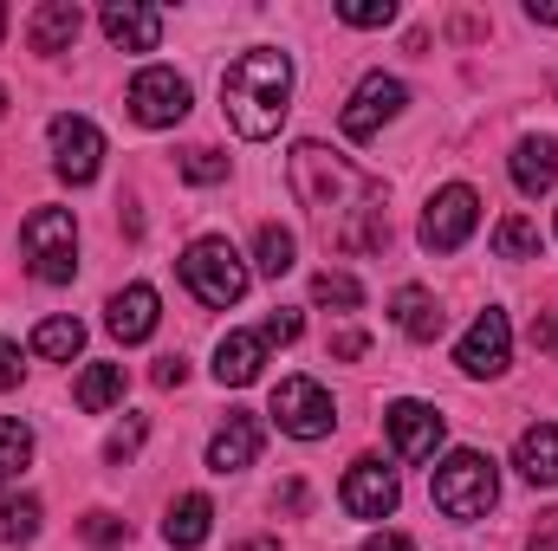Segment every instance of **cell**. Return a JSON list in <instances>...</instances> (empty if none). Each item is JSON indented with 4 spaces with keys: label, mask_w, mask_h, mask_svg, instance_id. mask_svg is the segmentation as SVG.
Here are the masks:
<instances>
[{
    "label": "cell",
    "mask_w": 558,
    "mask_h": 551,
    "mask_svg": "<svg viewBox=\"0 0 558 551\" xmlns=\"http://www.w3.org/2000/svg\"><path fill=\"white\" fill-rule=\"evenodd\" d=\"M364 551H416V539H403V532H377V539H364Z\"/></svg>",
    "instance_id": "f35d334b"
},
{
    "label": "cell",
    "mask_w": 558,
    "mask_h": 551,
    "mask_svg": "<svg viewBox=\"0 0 558 551\" xmlns=\"http://www.w3.org/2000/svg\"><path fill=\"white\" fill-rule=\"evenodd\" d=\"M292 195L299 208L325 228V241L338 254H377L390 247V215H384V182H371L357 162H344L325 143H292L286 156Z\"/></svg>",
    "instance_id": "6da1fadb"
},
{
    "label": "cell",
    "mask_w": 558,
    "mask_h": 551,
    "mask_svg": "<svg viewBox=\"0 0 558 551\" xmlns=\"http://www.w3.org/2000/svg\"><path fill=\"white\" fill-rule=\"evenodd\" d=\"M533 344H539V351H553V357H558V311H546V318L533 325Z\"/></svg>",
    "instance_id": "74e56055"
},
{
    "label": "cell",
    "mask_w": 558,
    "mask_h": 551,
    "mask_svg": "<svg viewBox=\"0 0 558 551\" xmlns=\"http://www.w3.org/2000/svg\"><path fill=\"white\" fill-rule=\"evenodd\" d=\"M182 285H189L202 305H215V311L241 305V298H247V267H241L234 241H221V234H202V241L182 254Z\"/></svg>",
    "instance_id": "5b68a950"
},
{
    "label": "cell",
    "mask_w": 558,
    "mask_h": 551,
    "mask_svg": "<svg viewBox=\"0 0 558 551\" xmlns=\"http://www.w3.org/2000/svg\"><path fill=\"white\" fill-rule=\"evenodd\" d=\"M228 175V156L221 149H208V143H195L189 156H182V182H195V188H208V182H221Z\"/></svg>",
    "instance_id": "f546056e"
},
{
    "label": "cell",
    "mask_w": 558,
    "mask_h": 551,
    "mask_svg": "<svg viewBox=\"0 0 558 551\" xmlns=\"http://www.w3.org/2000/svg\"><path fill=\"white\" fill-rule=\"evenodd\" d=\"M20 247H26L33 279L72 285V273H78V221H72V208H33L26 228H20Z\"/></svg>",
    "instance_id": "277c9868"
},
{
    "label": "cell",
    "mask_w": 558,
    "mask_h": 551,
    "mask_svg": "<svg viewBox=\"0 0 558 551\" xmlns=\"http://www.w3.org/2000/svg\"><path fill=\"white\" fill-rule=\"evenodd\" d=\"M558 182V143L553 137H526L513 149V188L520 195H546Z\"/></svg>",
    "instance_id": "7402d4cb"
},
{
    "label": "cell",
    "mask_w": 558,
    "mask_h": 551,
    "mask_svg": "<svg viewBox=\"0 0 558 551\" xmlns=\"http://www.w3.org/2000/svg\"><path fill=\"white\" fill-rule=\"evenodd\" d=\"M474 221H481V195H474L468 182H448V188H435L428 208H422V247H428V254H461L468 234H474Z\"/></svg>",
    "instance_id": "8992f818"
},
{
    "label": "cell",
    "mask_w": 558,
    "mask_h": 551,
    "mask_svg": "<svg viewBox=\"0 0 558 551\" xmlns=\"http://www.w3.org/2000/svg\"><path fill=\"white\" fill-rule=\"evenodd\" d=\"M78 26H85L78 0H46V7L33 13V26H26V39H33V52H65V46L78 39Z\"/></svg>",
    "instance_id": "44dd1931"
},
{
    "label": "cell",
    "mask_w": 558,
    "mask_h": 551,
    "mask_svg": "<svg viewBox=\"0 0 558 551\" xmlns=\"http://www.w3.org/2000/svg\"><path fill=\"white\" fill-rule=\"evenodd\" d=\"M0 33H7V7H0Z\"/></svg>",
    "instance_id": "7bdbcfd3"
},
{
    "label": "cell",
    "mask_w": 558,
    "mask_h": 551,
    "mask_svg": "<svg viewBox=\"0 0 558 551\" xmlns=\"http://www.w3.org/2000/svg\"><path fill=\"white\" fill-rule=\"evenodd\" d=\"M494 254H500V260H539V228H533L526 215H507V221L494 228Z\"/></svg>",
    "instance_id": "484cf974"
},
{
    "label": "cell",
    "mask_w": 558,
    "mask_h": 551,
    "mask_svg": "<svg viewBox=\"0 0 558 551\" xmlns=\"http://www.w3.org/2000/svg\"><path fill=\"white\" fill-rule=\"evenodd\" d=\"M124 105H131V118L143 131H169V124L189 118V78H175L169 65H143L131 78V91H124Z\"/></svg>",
    "instance_id": "ba28073f"
},
{
    "label": "cell",
    "mask_w": 558,
    "mask_h": 551,
    "mask_svg": "<svg viewBox=\"0 0 558 551\" xmlns=\"http://www.w3.org/2000/svg\"><path fill=\"white\" fill-rule=\"evenodd\" d=\"M98 26H105V39H111L118 52H156V46H162V13L143 7V0H111V7L98 13Z\"/></svg>",
    "instance_id": "5bb4252c"
},
{
    "label": "cell",
    "mask_w": 558,
    "mask_h": 551,
    "mask_svg": "<svg viewBox=\"0 0 558 551\" xmlns=\"http://www.w3.org/2000/svg\"><path fill=\"white\" fill-rule=\"evenodd\" d=\"M428 500H435V513H448L454 526H474V519L494 513V500H500V474H494V461H487L481 448H454V454L435 467Z\"/></svg>",
    "instance_id": "3957f363"
},
{
    "label": "cell",
    "mask_w": 558,
    "mask_h": 551,
    "mask_svg": "<svg viewBox=\"0 0 558 551\" xmlns=\"http://www.w3.org/2000/svg\"><path fill=\"white\" fill-rule=\"evenodd\" d=\"M241 551H279L274 539H254V546H241Z\"/></svg>",
    "instance_id": "b9f144b4"
},
{
    "label": "cell",
    "mask_w": 558,
    "mask_h": 551,
    "mask_svg": "<svg viewBox=\"0 0 558 551\" xmlns=\"http://www.w3.org/2000/svg\"><path fill=\"white\" fill-rule=\"evenodd\" d=\"M344 513L351 519H390L397 513V500H403V487H397V474L384 467V461H351V474H344Z\"/></svg>",
    "instance_id": "4fadbf2b"
},
{
    "label": "cell",
    "mask_w": 558,
    "mask_h": 551,
    "mask_svg": "<svg viewBox=\"0 0 558 551\" xmlns=\"http://www.w3.org/2000/svg\"><path fill=\"white\" fill-rule=\"evenodd\" d=\"M384 428H390V448H397V461H435V448H441V434H448L441 409H435V403H416V396L390 403Z\"/></svg>",
    "instance_id": "7c38bea8"
},
{
    "label": "cell",
    "mask_w": 558,
    "mask_h": 551,
    "mask_svg": "<svg viewBox=\"0 0 558 551\" xmlns=\"http://www.w3.org/2000/svg\"><path fill=\"white\" fill-rule=\"evenodd\" d=\"M52 169H59V182H72V188L98 182V169H105V131H98L92 118H78V111H59V118H52Z\"/></svg>",
    "instance_id": "52a82bcc"
},
{
    "label": "cell",
    "mask_w": 558,
    "mask_h": 551,
    "mask_svg": "<svg viewBox=\"0 0 558 551\" xmlns=\"http://www.w3.org/2000/svg\"><path fill=\"white\" fill-rule=\"evenodd\" d=\"M292 260H299V241H292L279 221H267V228H260V241H254V267H260L267 279H286V273H292Z\"/></svg>",
    "instance_id": "d4e9b609"
},
{
    "label": "cell",
    "mask_w": 558,
    "mask_h": 551,
    "mask_svg": "<svg viewBox=\"0 0 558 551\" xmlns=\"http://www.w3.org/2000/svg\"><path fill=\"white\" fill-rule=\"evenodd\" d=\"M221 111L247 143H267L292 111V59L279 46H254L221 72Z\"/></svg>",
    "instance_id": "7a4b0ae2"
},
{
    "label": "cell",
    "mask_w": 558,
    "mask_h": 551,
    "mask_svg": "<svg viewBox=\"0 0 558 551\" xmlns=\"http://www.w3.org/2000/svg\"><path fill=\"white\" fill-rule=\"evenodd\" d=\"M78 409L85 415H105L111 403H124V364H85V377H78Z\"/></svg>",
    "instance_id": "603a6c76"
},
{
    "label": "cell",
    "mask_w": 558,
    "mask_h": 551,
    "mask_svg": "<svg viewBox=\"0 0 558 551\" xmlns=\"http://www.w3.org/2000/svg\"><path fill=\"white\" fill-rule=\"evenodd\" d=\"M507 357H513V325H507V311L487 305V311L468 325V338L454 344V364H461V377H500Z\"/></svg>",
    "instance_id": "8fae6325"
},
{
    "label": "cell",
    "mask_w": 558,
    "mask_h": 551,
    "mask_svg": "<svg viewBox=\"0 0 558 551\" xmlns=\"http://www.w3.org/2000/svg\"><path fill=\"white\" fill-rule=\"evenodd\" d=\"M403 105H410L403 78H384V72H371V78L351 91V105H344V118H338V124H344V137H351V143H371L384 124H390V118H397V111H403Z\"/></svg>",
    "instance_id": "30bf717a"
},
{
    "label": "cell",
    "mask_w": 558,
    "mask_h": 551,
    "mask_svg": "<svg viewBox=\"0 0 558 551\" xmlns=\"http://www.w3.org/2000/svg\"><path fill=\"white\" fill-rule=\"evenodd\" d=\"M274 421L286 428V434H299V441L331 434V421H338L331 390H325V383H312V377H286V383L274 390Z\"/></svg>",
    "instance_id": "9c48e42d"
},
{
    "label": "cell",
    "mask_w": 558,
    "mask_h": 551,
    "mask_svg": "<svg viewBox=\"0 0 558 551\" xmlns=\"http://www.w3.org/2000/svg\"><path fill=\"white\" fill-rule=\"evenodd\" d=\"M0 539H7V546H33V539H39V500H33V493H20V500L0 506Z\"/></svg>",
    "instance_id": "4316f807"
},
{
    "label": "cell",
    "mask_w": 558,
    "mask_h": 551,
    "mask_svg": "<svg viewBox=\"0 0 558 551\" xmlns=\"http://www.w3.org/2000/svg\"><path fill=\"white\" fill-rule=\"evenodd\" d=\"M299 325H305L299 311H274V318L260 325V338H267V344H292V338H299Z\"/></svg>",
    "instance_id": "836d02e7"
},
{
    "label": "cell",
    "mask_w": 558,
    "mask_h": 551,
    "mask_svg": "<svg viewBox=\"0 0 558 551\" xmlns=\"http://www.w3.org/2000/svg\"><path fill=\"white\" fill-rule=\"evenodd\" d=\"M78 539H85V546H124L131 526H124L118 513H85V519H78Z\"/></svg>",
    "instance_id": "1f68e13d"
},
{
    "label": "cell",
    "mask_w": 558,
    "mask_h": 551,
    "mask_svg": "<svg viewBox=\"0 0 558 551\" xmlns=\"http://www.w3.org/2000/svg\"><path fill=\"white\" fill-rule=\"evenodd\" d=\"M513 467H520L533 487H558V428L553 421H533V428L513 441Z\"/></svg>",
    "instance_id": "ffe728a7"
},
{
    "label": "cell",
    "mask_w": 558,
    "mask_h": 551,
    "mask_svg": "<svg viewBox=\"0 0 558 551\" xmlns=\"http://www.w3.org/2000/svg\"><path fill=\"white\" fill-rule=\"evenodd\" d=\"M254 454H260V421L234 409L215 428V441H208V467L215 474H241V467H254Z\"/></svg>",
    "instance_id": "2e32d148"
},
{
    "label": "cell",
    "mask_w": 558,
    "mask_h": 551,
    "mask_svg": "<svg viewBox=\"0 0 558 551\" xmlns=\"http://www.w3.org/2000/svg\"><path fill=\"white\" fill-rule=\"evenodd\" d=\"M182 377H189V364H182V357H162V364L149 370V383H156V390H175Z\"/></svg>",
    "instance_id": "8d00e7d4"
},
{
    "label": "cell",
    "mask_w": 558,
    "mask_h": 551,
    "mask_svg": "<svg viewBox=\"0 0 558 551\" xmlns=\"http://www.w3.org/2000/svg\"><path fill=\"white\" fill-rule=\"evenodd\" d=\"M338 20L344 26H390L397 20V0H338Z\"/></svg>",
    "instance_id": "4dcf8cb0"
},
{
    "label": "cell",
    "mask_w": 558,
    "mask_h": 551,
    "mask_svg": "<svg viewBox=\"0 0 558 551\" xmlns=\"http://www.w3.org/2000/svg\"><path fill=\"white\" fill-rule=\"evenodd\" d=\"M208 532H215V500H208V493H182V500L169 506V519H162V539L175 551L208 546Z\"/></svg>",
    "instance_id": "ac0fdd59"
},
{
    "label": "cell",
    "mask_w": 558,
    "mask_h": 551,
    "mask_svg": "<svg viewBox=\"0 0 558 551\" xmlns=\"http://www.w3.org/2000/svg\"><path fill=\"white\" fill-rule=\"evenodd\" d=\"M78 351H85V325H78V318H39V325H33V357L65 364V357H78Z\"/></svg>",
    "instance_id": "cb8c5ba5"
},
{
    "label": "cell",
    "mask_w": 558,
    "mask_h": 551,
    "mask_svg": "<svg viewBox=\"0 0 558 551\" xmlns=\"http://www.w3.org/2000/svg\"><path fill=\"white\" fill-rule=\"evenodd\" d=\"M0 118H7V91H0Z\"/></svg>",
    "instance_id": "ee69618b"
},
{
    "label": "cell",
    "mask_w": 558,
    "mask_h": 551,
    "mask_svg": "<svg viewBox=\"0 0 558 551\" xmlns=\"http://www.w3.org/2000/svg\"><path fill=\"white\" fill-rule=\"evenodd\" d=\"M526 551H558V526H546V532H533V546Z\"/></svg>",
    "instance_id": "ab89813d"
},
{
    "label": "cell",
    "mask_w": 558,
    "mask_h": 551,
    "mask_svg": "<svg viewBox=\"0 0 558 551\" xmlns=\"http://www.w3.org/2000/svg\"><path fill=\"white\" fill-rule=\"evenodd\" d=\"M137 448H143V415H131V421H124V428H118V434L105 441V461H118V467H124V461H131Z\"/></svg>",
    "instance_id": "d6a6232c"
},
{
    "label": "cell",
    "mask_w": 558,
    "mask_h": 551,
    "mask_svg": "<svg viewBox=\"0 0 558 551\" xmlns=\"http://www.w3.org/2000/svg\"><path fill=\"white\" fill-rule=\"evenodd\" d=\"M260 364H267V338H260V331H228V338L215 344V377H221V390H247V383L260 377Z\"/></svg>",
    "instance_id": "9a60e30c"
},
{
    "label": "cell",
    "mask_w": 558,
    "mask_h": 551,
    "mask_svg": "<svg viewBox=\"0 0 558 551\" xmlns=\"http://www.w3.org/2000/svg\"><path fill=\"white\" fill-rule=\"evenodd\" d=\"M526 13H533V20H546V26H558V7H539V0H533Z\"/></svg>",
    "instance_id": "60d3db41"
},
{
    "label": "cell",
    "mask_w": 558,
    "mask_h": 551,
    "mask_svg": "<svg viewBox=\"0 0 558 551\" xmlns=\"http://www.w3.org/2000/svg\"><path fill=\"white\" fill-rule=\"evenodd\" d=\"M26 461H33V428L13 421V415H0V487H7Z\"/></svg>",
    "instance_id": "83f0119b"
},
{
    "label": "cell",
    "mask_w": 558,
    "mask_h": 551,
    "mask_svg": "<svg viewBox=\"0 0 558 551\" xmlns=\"http://www.w3.org/2000/svg\"><path fill=\"white\" fill-rule=\"evenodd\" d=\"M312 298H318V305H338V311H357V305H364V285L351 273H318L312 279Z\"/></svg>",
    "instance_id": "f1b7e54d"
},
{
    "label": "cell",
    "mask_w": 558,
    "mask_h": 551,
    "mask_svg": "<svg viewBox=\"0 0 558 551\" xmlns=\"http://www.w3.org/2000/svg\"><path fill=\"white\" fill-rule=\"evenodd\" d=\"M0 390H20V344L0 338Z\"/></svg>",
    "instance_id": "e575fe53"
},
{
    "label": "cell",
    "mask_w": 558,
    "mask_h": 551,
    "mask_svg": "<svg viewBox=\"0 0 558 551\" xmlns=\"http://www.w3.org/2000/svg\"><path fill=\"white\" fill-rule=\"evenodd\" d=\"M156 285H124V292H111V311H105V325H111V338L118 344H143L149 331H156Z\"/></svg>",
    "instance_id": "e0dca14e"
},
{
    "label": "cell",
    "mask_w": 558,
    "mask_h": 551,
    "mask_svg": "<svg viewBox=\"0 0 558 551\" xmlns=\"http://www.w3.org/2000/svg\"><path fill=\"white\" fill-rule=\"evenodd\" d=\"M390 318H397V331L403 338H416V344H435L441 338V325H448V311L435 305V292H422V285H403L397 298H390Z\"/></svg>",
    "instance_id": "d6986e66"
},
{
    "label": "cell",
    "mask_w": 558,
    "mask_h": 551,
    "mask_svg": "<svg viewBox=\"0 0 558 551\" xmlns=\"http://www.w3.org/2000/svg\"><path fill=\"white\" fill-rule=\"evenodd\" d=\"M364 351H371V338H364V331H338V338H331V357H344V364H351V357H364Z\"/></svg>",
    "instance_id": "d590c367"
}]
</instances>
